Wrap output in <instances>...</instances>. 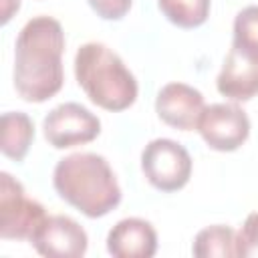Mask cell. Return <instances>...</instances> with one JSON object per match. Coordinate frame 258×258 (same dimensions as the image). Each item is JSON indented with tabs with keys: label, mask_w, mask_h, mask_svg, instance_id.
Here are the masks:
<instances>
[{
	"label": "cell",
	"mask_w": 258,
	"mask_h": 258,
	"mask_svg": "<svg viewBox=\"0 0 258 258\" xmlns=\"http://www.w3.org/2000/svg\"><path fill=\"white\" fill-rule=\"evenodd\" d=\"M198 131L210 149L224 153L236 151L250 135V119L246 111L234 103H214L204 109Z\"/></svg>",
	"instance_id": "52a82bcc"
},
{
	"label": "cell",
	"mask_w": 258,
	"mask_h": 258,
	"mask_svg": "<svg viewBox=\"0 0 258 258\" xmlns=\"http://www.w3.org/2000/svg\"><path fill=\"white\" fill-rule=\"evenodd\" d=\"M212 0H157L161 14L177 28H198L210 16Z\"/></svg>",
	"instance_id": "5bb4252c"
},
{
	"label": "cell",
	"mask_w": 258,
	"mask_h": 258,
	"mask_svg": "<svg viewBox=\"0 0 258 258\" xmlns=\"http://www.w3.org/2000/svg\"><path fill=\"white\" fill-rule=\"evenodd\" d=\"M141 171L159 191H177L191 177V157L187 149L167 137L149 141L141 151Z\"/></svg>",
	"instance_id": "5b68a950"
},
{
	"label": "cell",
	"mask_w": 258,
	"mask_h": 258,
	"mask_svg": "<svg viewBox=\"0 0 258 258\" xmlns=\"http://www.w3.org/2000/svg\"><path fill=\"white\" fill-rule=\"evenodd\" d=\"M236 256L258 258V212H252L236 232Z\"/></svg>",
	"instance_id": "2e32d148"
},
{
	"label": "cell",
	"mask_w": 258,
	"mask_h": 258,
	"mask_svg": "<svg viewBox=\"0 0 258 258\" xmlns=\"http://www.w3.org/2000/svg\"><path fill=\"white\" fill-rule=\"evenodd\" d=\"M107 252L117 258H151L157 252V232L143 218H123L107 234Z\"/></svg>",
	"instance_id": "30bf717a"
},
{
	"label": "cell",
	"mask_w": 258,
	"mask_h": 258,
	"mask_svg": "<svg viewBox=\"0 0 258 258\" xmlns=\"http://www.w3.org/2000/svg\"><path fill=\"white\" fill-rule=\"evenodd\" d=\"M87 2L91 10L103 20H121L133 4V0H87Z\"/></svg>",
	"instance_id": "e0dca14e"
},
{
	"label": "cell",
	"mask_w": 258,
	"mask_h": 258,
	"mask_svg": "<svg viewBox=\"0 0 258 258\" xmlns=\"http://www.w3.org/2000/svg\"><path fill=\"white\" fill-rule=\"evenodd\" d=\"M30 244L38 254L48 258H79L87 252L89 238L79 222L69 216H48L36 234L30 238Z\"/></svg>",
	"instance_id": "ba28073f"
},
{
	"label": "cell",
	"mask_w": 258,
	"mask_h": 258,
	"mask_svg": "<svg viewBox=\"0 0 258 258\" xmlns=\"http://www.w3.org/2000/svg\"><path fill=\"white\" fill-rule=\"evenodd\" d=\"M75 77L79 87L97 107L105 111L129 109L139 93L133 73L121 56L101 42H87L75 54Z\"/></svg>",
	"instance_id": "3957f363"
},
{
	"label": "cell",
	"mask_w": 258,
	"mask_h": 258,
	"mask_svg": "<svg viewBox=\"0 0 258 258\" xmlns=\"http://www.w3.org/2000/svg\"><path fill=\"white\" fill-rule=\"evenodd\" d=\"M34 141V123L22 111L2 115V153L12 161H22Z\"/></svg>",
	"instance_id": "7c38bea8"
},
{
	"label": "cell",
	"mask_w": 258,
	"mask_h": 258,
	"mask_svg": "<svg viewBox=\"0 0 258 258\" xmlns=\"http://www.w3.org/2000/svg\"><path fill=\"white\" fill-rule=\"evenodd\" d=\"M42 131L48 145L54 149H69L97 139L101 133V121L79 103H62L44 117Z\"/></svg>",
	"instance_id": "8992f818"
},
{
	"label": "cell",
	"mask_w": 258,
	"mask_h": 258,
	"mask_svg": "<svg viewBox=\"0 0 258 258\" xmlns=\"http://www.w3.org/2000/svg\"><path fill=\"white\" fill-rule=\"evenodd\" d=\"M56 194L87 218H103L121 204V187L99 153L79 151L62 157L52 171Z\"/></svg>",
	"instance_id": "7a4b0ae2"
},
{
	"label": "cell",
	"mask_w": 258,
	"mask_h": 258,
	"mask_svg": "<svg viewBox=\"0 0 258 258\" xmlns=\"http://www.w3.org/2000/svg\"><path fill=\"white\" fill-rule=\"evenodd\" d=\"M198 258H230L236 256V232L230 226L214 224L200 230L191 246Z\"/></svg>",
	"instance_id": "4fadbf2b"
},
{
	"label": "cell",
	"mask_w": 258,
	"mask_h": 258,
	"mask_svg": "<svg viewBox=\"0 0 258 258\" xmlns=\"http://www.w3.org/2000/svg\"><path fill=\"white\" fill-rule=\"evenodd\" d=\"M206 109L204 95L185 83H167L159 89L155 99L157 117L179 131L198 129V121Z\"/></svg>",
	"instance_id": "9c48e42d"
},
{
	"label": "cell",
	"mask_w": 258,
	"mask_h": 258,
	"mask_svg": "<svg viewBox=\"0 0 258 258\" xmlns=\"http://www.w3.org/2000/svg\"><path fill=\"white\" fill-rule=\"evenodd\" d=\"M20 0H2V24H6L14 12H18Z\"/></svg>",
	"instance_id": "ac0fdd59"
},
{
	"label": "cell",
	"mask_w": 258,
	"mask_h": 258,
	"mask_svg": "<svg viewBox=\"0 0 258 258\" xmlns=\"http://www.w3.org/2000/svg\"><path fill=\"white\" fill-rule=\"evenodd\" d=\"M218 93L232 101H250L258 95V56L230 48L216 79Z\"/></svg>",
	"instance_id": "8fae6325"
},
{
	"label": "cell",
	"mask_w": 258,
	"mask_h": 258,
	"mask_svg": "<svg viewBox=\"0 0 258 258\" xmlns=\"http://www.w3.org/2000/svg\"><path fill=\"white\" fill-rule=\"evenodd\" d=\"M64 32L56 18L34 16L16 36L14 89L28 103H44L64 83Z\"/></svg>",
	"instance_id": "6da1fadb"
},
{
	"label": "cell",
	"mask_w": 258,
	"mask_h": 258,
	"mask_svg": "<svg viewBox=\"0 0 258 258\" xmlns=\"http://www.w3.org/2000/svg\"><path fill=\"white\" fill-rule=\"evenodd\" d=\"M44 206L26 196L22 183L8 171L0 173V238L28 240L46 220Z\"/></svg>",
	"instance_id": "277c9868"
},
{
	"label": "cell",
	"mask_w": 258,
	"mask_h": 258,
	"mask_svg": "<svg viewBox=\"0 0 258 258\" xmlns=\"http://www.w3.org/2000/svg\"><path fill=\"white\" fill-rule=\"evenodd\" d=\"M232 46L258 56V6H246L236 14Z\"/></svg>",
	"instance_id": "9a60e30c"
}]
</instances>
